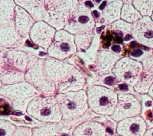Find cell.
Returning <instances> with one entry per match:
<instances>
[{"label": "cell", "instance_id": "cell-1", "mask_svg": "<svg viewBox=\"0 0 153 136\" xmlns=\"http://www.w3.org/2000/svg\"><path fill=\"white\" fill-rule=\"evenodd\" d=\"M29 64V55L19 49L0 51V82L11 85L25 82V76Z\"/></svg>", "mask_w": 153, "mask_h": 136}, {"label": "cell", "instance_id": "cell-2", "mask_svg": "<svg viewBox=\"0 0 153 136\" xmlns=\"http://www.w3.org/2000/svg\"><path fill=\"white\" fill-rule=\"evenodd\" d=\"M89 109L100 115L110 116L118 102V93L113 89L97 85L86 87Z\"/></svg>", "mask_w": 153, "mask_h": 136}, {"label": "cell", "instance_id": "cell-3", "mask_svg": "<svg viewBox=\"0 0 153 136\" xmlns=\"http://www.w3.org/2000/svg\"><path fill=\"white\" fill-rule=\"evenodd\" d=\"M0 95L11 102L15 112L25 114L29 103L42 94L33 86L25 81L11 85H2L0 87Z\"/></svg>", "mask_w": 153, "mask_h": 136}, {"label": "cell", "instance_id": "cell-4", "mask_svg": "<svg viewBox=\"0 0 153 136\" xmlns=\"http://www.w3.org/2000/svg\"><path fill=\"white\" fill-rule=\"evenodd\" d=\"M26 113L42 123H57L62 121V114L55 96H41L28 105Z\"/></svg>", "mask_w": 153, "mask_h": 136}, {"label": "cell", "instance_id": "cell-5", "mask_svg": "<svg viewBox=\"0 0 153 136\" xmlns=\"http://www.w3.org/2000/svg\"><path fill=\"white\" fill-rule=\"evenodd\" d=\"M25 82L32 85L42 96H56V85L48 77L45 69V58L29 56V64L25 76Z\"/></svg>", "mask_w": 153, "mask_h": 136}, {"label": "cell", "instance_id": "cell-6", "mask_svg": "<svg viewBox=\"0 0 153 136\" xmlns=\"http://www.w3.org/2000/svg\"><path fill=\"white\" fill-rule=\"evenodd\" d=\"M55 97L61 109L62 120L81 116L89 109L86 89L57 94Z\"/></svg>", "mask_w": 153, "mask_h": 136}, {"label": "cell", "instance_id": "cell-7", "mask_svg": "<svg viewBox=\"0 0 153 136\" xmlns=\"http://www.w3.org/2000/svg\"><path fill=\"white\" fill-rule=\"evenodd\" d=\"M78 1H45L46 14L44 21L57 31L63 30L71 17Z\"/></svg>", "mask_w": 153, "mask_h": 136}, {"label": "cell", "instance_id": "cell-8", "mask_svg": "<svg viewBox=\"0 0 153 136\" xmlns=\"http://www.w3.org/2000/svg\"><path fill=\"white\" fill-rule=\"evenodd\" d=\"M95 28L96 21L91 10L86 6L84 1H78V4L64 30L76 35L91 32Z\"/></svg>", "mask_w": 153, "mask_h": 136}, {"label": "cell", "instance_id": "cell-9", "mask_svg": "<svg viewBox=\"0 0 153 136\" xmlns=\"http://www.w3.org/2000/svg\"><path fill=\"white\" fill-rule=\"evenodd\" d=\"M76 53L74 35L63 29L56 32L54 40L48 49L47 56L60 61H65Z\"/></svg>", "mask_w": 153, "mask_h": 136}, {"label": "cell", "instance_id": "cell-10", "mask_svg": "<svg viewBox=\"0 0 153 136\" xmlns=\"http://www.w3.org/2000/svg\"><path fill=\"white\" fill-rule=\"evenodd\" d=\"M143 64L123 57L118 60L113 69V74L118 82L125 83L132 87L136 85L143 71Z\"/></svg>", "mask_w": 153, "mask_h": 136}, {"label": "cell", "instance_id": "cell-11", "mask_svg": "<svg viewBox=\"0 0 153 136\" xmlns=\"http://www.w3.org/2000/svg\"><path fill=\"white\" fill-rule=\"evenodd\" d=\"M142 112L141 101L132 94L118 93V102L110 118L117 122L127 118L139 116Z\"/></svg>", "mask_w": 153, "mask_h": 136}, {"label": "cell", "instance_id": "cell-12", "mask_svg": "<svg viewBox=\"0 0 153 136\" xmlns=\"http://www.w3.org/2000/svg\"><path fill=\"white\" fill-rule=\"evenodd\" d=\"M131 33L138 44L153 50V20L151 17H143L132 24Z\"/></svg>", "mask_w": 153, "mask_h": 136}, {"label": "cell", "instance_id": "cell-13", "mask_svg": "<svg viewBox=\"0 0 153 136\" xmlns=\"http://www.w3.org/2000/svg\"><path fill=\"white\" fill-rule=\"evenodd\" d=\"M57 30L45 21L35 22L29 35V38L34 44L47 51L54 38Z\"/></svg>", "mask_w": 153, "mask_h": 136}, {"label": "cell", "instance_id": "cell-14", "mask_svg": "<svg viewBox=\"0 0 153 136\" xmlns=\"http://www.w3.org/2000/svg\"><path fill=\"white\" fill-rule=\"evenodd\" d=\"M75 67L67 61H60L47 56L45 58V69L48 77L55 84L56 87Z\"/></svg>", "mask_w": 153, "mask_h": 136}, {"label": "cell", "instance_id": "cell-15", "mask_svg": "<svg viewBox=\"0 0 153 136\" xmlns=\"http://www.w3.org/2000/svg\"><path fill=\"white\" fill-rule=\"evenodd\" d=\"M87 85V77L83 72L74 67L69 74L56 87L57 94L67 93L69 92H76L84 89ZM56 94V95H57Z\"/></svg>", "mask_w": 153, "mask_h": 136}, {"label": "cell", "instance_id": "cell-16", "mask_svg": "<svg viewBox=\"0 0 153 136\" xmlns=\"http://www.w3.org/2000/svg\"><path fill=\"white\" fill-rule=\"evenodd\" d=\"M148 129L144 119L139 116L127 118L118 122L117 134L121 136H144Z\"/></svg>", "mask_w": 153, "mask_h": 136}, {"label": "cell", "instance_id": "cell-17", "mask_svg": "<svg viewBox=\"0 0 153 136\" xmlns=\"http://www.w3.org/2000/svg\"><path fill=\"white\" fill-rule=\"evenodd\" d=\"M25 39L17 32L15 22L0 26V47L5 49H19L25 44Z\"/></svg>", "mask_w": 153, "mask_h": 136}, {"label": "cell", "instance_id": "cell-18", "mask_svg": "<svg viewBox=\"0 0 153 136\" xmlns=\"http://www.w3.org/2000/svg\"><path fill=\"white\" fill-rule=\"evenodd\" d=\"M120 58L110 51L100 50L94 62V74L97 76H104L113 73L115 64Z\"/></svg>", "mask_w": 153, "mask_h": 136}, {"label": "cell", "instance_id": "cell-19", "mask_svg": "<svg viewBox=\"0 0 153 136\" xmlns=\"http://www.w3.org/2000/svg\"><path fill=\"white\" fill-rule=\"evenodd\" d=\"M123 2L121 0L118 1H107L106 5L101 11V18L96 24V28L108 26L112 23L120 19V14Z\"/></svg>", "mask_w": 153, "mask_h": 136}, {"label": "cell", "instance_id": "cell-20", "mask_svg": "<svg viewBox=\"0 0 153 136\" xmlns=\"http://www.w3.org/2000/svg\"><path fill=\"white\" fill-rule=\"evenodd\" d=\"M14 22L19 35L24 38H28L31 28L35 24V21L28 12L19 5H16L15 9Z\"/></svg>", "mask_w": 153, "mask_h": 136}, {"label": "cell", "instance_id": "cell-21", "mask_svg": "<svg viewBox=\"0 0 153 136\" xmlns=\"http://www.w3.org/2000/svg\"><path fill=\"white\" fill-rule=\"evenodd\" d=\"M143 71L134 90L139 94H147L150 86L153 84V57H149L142 62Z\"/></svg>", "mask_w": 153, "mask_h": 136}, {"label": "cell", "instance_id": "cell-22", "mask_svg": "<svg viewBox=\"0 0 153 136\" xmlns=\"http://www.w3.org/2000/svg\"><path fill=\"white\" fill-rule=\"evenodd\" d=\"M16 5H19L28 12L33 18L35 22L44 21L46 14L45 1H28V0H16Z\"/></svg>", "mask_w": 153, "mask_h": 136}, {"label": "cell", "instance_id": "cell-23", "mask_svg": "<svg viewBox=\"0 0 153 136\" xmlns=\"http://www.w3.org/2000/svg\"><path fill=\"white\" fill-rule=\"evenodd\" d=\"M107 134L106 129L103 124L97 121H87L76 128L72 136H105Z\"/></svg>", "mask_w": 153, "mask_h": 136}, {"label": "cell", "instance_id": "cell-24", "mask_svg": "<svg viewBox=\"0 0 153 136\" xmlns=\"http://www.w3.org/2000/svg\"><path fill=\"white\" fill-rule=\"evenodd\" d=\"M66 133L61 122L44 123L32 129V136H64Z\"/></svg>", "mask_w": 153, "mask_h": 136}, {"label": "cell", "instance_id": "cell-25", "mask_svg": "<svg viewBox=\"0 0 153 136\" xmlns=\"http://www.w3.org/2000/svg\"><path fill=\"white\" fill-rule=\"evenodd\" d=\"M101 115H97V114L94 113L92 112L91 109H88L84 115H82L81 116L75 118V119H68V120H62L61 121V124L63 125V127L65 131L68 133L69 135H71L73 131L76 129L77 126L83 124L84 122H87V121H92L94 120L97 118H99Z\"/></svg>", "mask_w": 153, "mask_h": 136}, {"label": "cell", "instance_id": "cell-26", "mask_svg": "<svg viewBox=\"0 0 153 136\" xmlns=\"http://www.w3.org/2000/svg\"><path fill=\"white\" fill-rule=\"evenodd\" d=\"M16 7L15 1H0V26L14 22Z\"/></svg>", "mask_w": 153, "mask_h": 136}, {"label": "cell", "instance_id": "cell-27", "mask_svg": "<svg viewBox=\"0 0 153 136\" xmlns=\"http://www.w3.org/2000/svg\"><path fill=\"white\" fill-rule=\"evenodd\" d=\"M142 112L140 116L146 122L148 129L153 128V100L148 94H140Z\"/></svg>", "mask_w": 153, "mask_h": 136}, {"label": "cell", "instance_id": "cell-28", "mask_svg": "<svg viewBox=\"0 0 153 136\" xmlns=\"http://www.w3.org/2000/svg\"><path fill=\"white\" fill-rule=\"evenodd\" d=\"M96 28L91 32L74 35L75 44L77 52L85 53L92 45L96 36Z\"/></svg>", "mask_w": 153, "mask_h": 136}, {"label": "cell", "instance_id": "cell-29", "mask_svg": "<svg viewBox=\"0 0 153 136\" xmlns=\"http://www.w3.org/2000/svg\"><path fill=\"white\" fill-rule=\"evenodd\" d=\"M142 18L143 16L135 9L132 3H123L121 9L120 19L129 24H133Z\"/></svg>", "mask_w": 153, "mask_h": 136}, {"label": "cell", "instance_id": "cell-30", "mask_svg": "<svg viewBox=\"0 0 153 136\" xmlns=\"http://www.w3.org/2000/svg\"><path fill=\"white\" fill-rule=\"evenodd\" d=\"M108 28H110L111 32H113L115 35L120 37V38H122L123 40L126 36L132 34L131 33L132 24L126 22L121 19H119L118 21H115L110 25H108Z\"/></svg>", "mask_w": 153, "mask_h": 136}, {"label": "cell", "instance_id": "cell-31", "mask_svg": "<svg viewBox=\"0 0 153 136\" xmlns=\"http://www.w3.org/2000/svg\"><path fill=\"white\" fill-rule=\"evenodd\" d=\"M153 50L141 46L140 44L133 48L128 54V57L139 62H143L146 58L152 56Z\"/></svg>", "mask_w": 153, "mask_h": 136}, {"label": "cell", "instance_id": "cell-32", "mask_svg": "<svg viewBox=\"0 0 153 136\" xmlns=\"http://www.w3.org/2000/svg\"><path fill=\"white\" fill-rule=\"evenodd\" d=\"M135 9L140 13L143 17H151L153 12V0L150 1H132Z\"/></svg>", "mask_w": 153, "mask_h": 136}, {"label": "cell", "instance_id": "cell-33", "mask_svg": "<svg viewBox=\"0 0 153 136\" xmlns=\"http://www.w3.org/2000/svg\"><path fill=\"white\" fill-rule=\"evenodd\" d=\"M94 121L100 122L101 124L106 127L107 134H116L117 133V128L118 122L114 121L110 118V116H106V115H101L99 118L94 119Z\"/></svg>", "mask_w": 153, "mask_h": 136}, {"label": "cell", "instance_id": "cell-34", "mask_svg": "<svg viewBox=\"0 0 153 136\" xmlns=\"http://www.w3.org/2000/svg\"><path fill=\"white\" fill-rule=\"evenodd\" d=\"M17 126L7 119H0V136H12Z\"/></svg>", "mask_w": 153, "mask_h": 136}, {"label": "cell", "instance_id": "cell-35", "mask_svg": "<svg viewBox=\"0 0 153 136\" xmlns=\"http://www.w3.org/2000/svg\"><path fill=\"white\" fill-rule=\"evenodd\" d=\"M113 90L116 91L117 93H120V92H122V93H129V94H132L134 96H136V97H138L139 96V93H138V92H136V91L134 90L133 87H132L131 86L128 85V84H125V83L118 82Z\"/></svg>", "mask_w": 153, "mask_h": 136}, {"label": "cell", "instance_id": "cell-36", "mask_svg": "<svg viewBox=\"0 0 153 136\" xmlns=\"http://www.w3.org/2000/svg\"><path fill=\"white\" fill-rule=\"evenodd\" d=\"M13 111L11 102L0 95V115H7L12 113Z\"/></svg>", "mask_w": 153, "mask_h": 136}, {"label": "cell", "instance_id": "cell-37", "mask_svg": "<svg viewBox=\"0 0 153 136\" xmlns=\"http://www.w3.org/2000/svg\"><path fill=\"white\" fill-rule=\"evenodd\" d=\"M12 136H32V128L28 126H17Z\"/></svg>", "mask_w": 153, "mask_h": 136}, {"label": "cell", "instance_id": "cell-38", "mask_svg": "<svg viewBox=\"0 0 153 136\" xmlns=\"http://www.w3.org/2000/svg\"><path fill=\"white\" fill-rule=\"evenodd\" d=\"M123 44H113V45L110 47L109 51L112 52L113 54H116L117 56L120 57V58L123 57Z\"/></svg>", "mask_w": 153, "mask_h": 136}, {"label": "cell", "instance_id": "cell-39", "mask_svg": "<svg viewBox=\"0 0 153 136\" xmlns=\"http://www.w3.org/2000/svg\"><path fill=\"white\" fill-rule=\"evenodd\" d=\"M144 136H153V128H150L146 130Z\"/></svg>", "mask_w": 153, "mask_h": 136}, {"label": "cell", "instance_id": "cell-40", "mask_svg": "<svg viewBox=\"0 0 153 136\" xmlns=\"http://www.w3.org/2000/svg\"><path fill=\"white\" fill-rule=\"evenodd\" d=\"M147 94H148L150 97L152 98V100H153V84H152V86H150V88H149V89L148 93H147Z\"/></svg>", "mask_w": 153, "mask_h": 136}, {"label": "cell", "instance_id": "cell-41", "mask_svg": "<svg viewBox=\"0 0 153 136\" xmlns=\"http://www.w3.org/2000/svg\"><path fill=\"white\" fill-rule=\"evenodd\" d=\"M105 136H121V135H120L116 133V134H106Z\"/></svg>", "mask_w": 153, "mask_h": 136}, {"label": "cell", "instance_id": "cell-42", "mask_svg": "<svg viewBox=\"0 0 153 136\" xmlns=\"http://www.w3.org/2000/svg\"><path fill=\"white\" fill-rule=\"evenodd\" d=\"M151 18L153 20V12H152V16H151Z\"/></svg>", "mask_w": 153, "mask_h": 136}, {"label": "cell", "instance_id": "cell-43", "mask_svg": "<svg viewBox=\"0 0 153 136\" xmlns=\"http://www.w3.org/2000/svg\"><path fill=\"white\" fill-rule=\"evenodd\" d=\"M68 136H72V135H68Z\"/></svg>", "mask_w": 153, "mask_h": 136}]
</instances>
